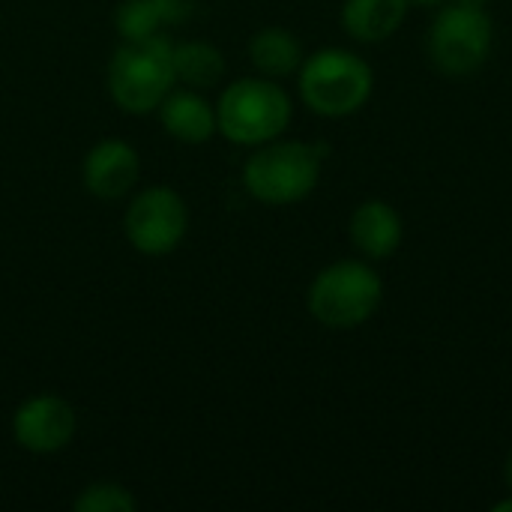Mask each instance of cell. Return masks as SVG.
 Masks as SVG:
<instances>
[{
	"mask_svg": "<svg viewBox=\"0 0 512 512\" xmlns=\"http://www.w3.org/2000/svg\"><path fill=\"white\" fill-rule=\"evenodd\" d=\"M324 147L294 138H273L252 147L243 165V186L249 195L270 207H288L309 198L321 180Z\"/></svg>",
	"mask_w": 512,
	"mask_h": 512,
	"instance_id": "6da1fadb",
	"label": "cell"
},
{
	"mask_svg": "<svg viewBox=\"0 0 512 512\" xmlns=\"http://www.w3.org/2000/svg\"><path fill=\"white\" fill-rule=\"evenodd\" d=\"M384 303V282L366 258H342L318 270L309 285V315L327 330H357Z\"/></svg>",
	"mask_w": 512,
	"mask_h": 512,
	"instance_id": "7a4b0ae2",
	"label": "cell"
},
{
	"mask_svg": "<svg viewBox=\"0 0 512 512\" xmlns=\"http://www.w3.org/2000/svg\"><path fill=\"white\" fill-rule=\"evenodd\" d=\"M294 105L276 78L252 75L231 81L216 102L219 132L240 147H261L291 126Z\"/></svg>",
	"mask_w": 512,
	"mask_h": 512,
	"instance_id": "3957f363",
	"label": "cell"
},
{
	"mask_svg": "<svg viewBox=\"0 0 512 512\" xmlns=\"http://www.w3.org/2000/svg\"><path fill=\"white\" fill-rule=\"evenodd\" d=\"M297 75L303 105L330 120L357 114L375 90L372 66L348 48H321L309 54Z\"/></svg>",
	"mask_w": 512,
	"mask_h": 512,
	"instance_id": "277c9868",
	"label": "cell"
},
{
	"mask_svg": "<svg viewBox=\"0 0 512 512\" xmlns=\"http://www.w3.org/2000/svg\"><path fill=\"white\" fill-rule=\"evenodd\" d=\"M171 51L174 45L162 33L135 42L123 39L108 63V93L114 105L129 114L159 111L162 99L177 84Z\"/></svg>",
	"mask_w": 512,
	"mask_h": 512,
	"instance_id": "5b68a950",
	"label": "cell"
},
{
	"mask_svg": "<svg viewBox=\"0 0 512 512\" xmlns=\"http://www.w3.org/2000/svg\"><path fill=\"white\" fill-rule=\"evenodd\" d=\"M429 60L447 78L480 72L495 45V24L486 6L444 0L429 24Z\"/></svg>",
	"mask_w": 512,
	"mask_h": 512,
	"instance_id": "8992f818",
	"label": "cell"
},
{
	"mask_svg": "<svg viewBox=\"0 0 512 512\" xmlns=\"http://www.w3.org/2000/svg\"><path fill=\"white\" fill-rule=\"evenodd\" d=\"M123 231L135 252L150 258L171 255L189 231L186 201L180 198V192L168 186H150L129 201Z\"/></svg>",
	"mask_w": 512,
	"mask_h": 512,
	"instance_id": "52a82bcc",
	"label": "cell"
},
{
	"mask_svg": "<svg viewBox=\"0 0 512 512\" xmlns=\"http://www.w3.org/2000/svg\"><path fill=\"white\" fill-rule=\"evenodd\" d=\"M75 429H78L75 408L54 393L27 399L24 405H18L12 417L15 444L36 456H51L66 450L75 438Z\"/></svg>",
	"mask_w": 512,
	"mask_h": 512,
	"instance_id": "ba28073f",
	"label": "cell"
},
{
	"mask_svg": "<svg viewBox=\"0 0 512 512\" xmlns=\"http://www.w3.org/2000/svg\"><path fill=\"white\" fill-rule=\"evenodd\" d=\"M84 186L99 201H120L141 177L138 150L123 138H105L93 144L81 168Z\"/></svg>",
	"mask_w": 512,
	"mask_h": 512,
	"instance_id": "9c48e42d",
	"label": "cell"
},
{
	"mask_svg": "<svg viewBox=\"0 0 512 512\" xmlns=\"http://www.w3.org/2000/svg\"><path fill=\"white\" fill-rule=\"evenodd\" d=\"M348 234H351L354 249L366 261H387L402 246L405 222L393 204H387L381 198H366L354 207L351 222H348Z\"/></svg>",
	"mask_w": 512,
	"mask_h": 512,
	"instance_id": "30bf717a",
	"label": "cell"
},
{
	"mask_svg": "<svg viewBox=\"0 0 512 512\" xmlns=\"http://www.w3.org/2000/svg\"><path fill=\"white\" fill-rule=\"evenodd\" d=\"M162 126L171 138L183 144H204L219 132L216 105L201 96V90H171L159 105Z\"/></svg>",
	"mask_w": 512,
	"mask_h": 512,
	"instance_id": "8fae6325",
	"label": "cell"
},
{
	"mask_svg": "<svg viewBox=\"0 0 512 512\" xmlns=\"http://www.w3.org/2000/svg\"><path fill=\"white\" fill-rule=\"evenodd\" d=\"M411 9V0H345L342 27L351 39L378 45L399 33Z\"/></svg>",
	"mask_w": 512,
	"mask_h": 512,
	"instance_id": "7c38bea8",
	"label": "cell"
},
{
	"mask_svg": "<svg viewBox=\"0 0 512 512\" xmlns=\"http://www.w3.org/2000/svg\"><path fill=\"white\" fill-rule=\"evenodd\" d=\"M249 60L264 78H288L300 72L306 54L303 42L288 27H264L249 42Z\"/></svg>",
	"mask_w": 512,
	"mask_h": 512,
	"instance_id": "4fadbf2b",
	"label": "cell"
},
{
	"mask_svg": "<svg viewBox=\"0 0 512 512\" xmlns=\"http://www.w3.org/2000/svg\"><path fill=\"white\" fill-rule=\"evenodd\" d=\"M174 78L192 90H210L225 78V57L210 42H180L171 51Z\"/></svg>",
	"mask_w": 512,
	"mask_h": 512,
	"instance_id": "5bb4252c",
	"label": "cell"
},
{
	"mask_svg": "<svg viewBox=\"0 0 512 512\" xmlns=\"http://www.w3.org/2000/svg\"><path fill=\"white\" fill-rule=\"evenodd\" d=\"M162 24H165V18H162V9L156 0H123L114 12V27L120 33V39H126V42L156 36Z\"/></svg>",
	"mask_w": 512,
	"mask_h": 512,
	"instance_id": "9a60e30c",
	"label": "cell"
},
{
	"mask_svg": "<svg viewBox=\"0 0 512 512\" xmlns=\"http://www.w3.org/2000/svg\"><path fill=\"white\" fill-rule=\"evenodd\" d=\"M72 507L78 512H135L138 501L120 483H90Z\"/></svg>",
	"mask_w": 512,
	"mask_h": 512,
	"instance_id": "2e32d148",
	"label": "cell"
},
{
	"mask_svg": "<svg viewBox=\"0 0 512 512\" xmlns=\"http://www.w3.org/2000/svg\"><path fill=\"white\" fill-rule=\"evenodd\" d=\"M156 3L162 9L165 24H180V21H186L192 15V9H195L198 0H156Z\"/></svg>",
	"mask_w": 512,
	"mask_h": 512,
	"instance_id": "e0dca14e",
	"label": "cell"
},
{
	"mask_svg": "<svg viewBox=\"0 0 512 512\" xmlns=\"http://www.w3.org/2000/svg\"><path fill=\"white\" fill-rule=\"evenodd\" d=\"M492 510H495V512H512V492L507 495V498L495 501V504H492Z\"/></svg>",
	"mask_w": 512,
	"mask_h": 512,
	"instance_id": "ac0fdd59",
	"label": "cell"
},
{
	"mask_svg": "<svg viewBox=\"0 0 512 512\" xmlns=\"http://www.w3.org/2000/svg\"><path fill=\"white\" fill-rule=\"evenodd\" d=\"M504 483H507V489L512 492V453L507 456V462H504Z\"/></svg>",
	"mask_w": 512,
	"mask_h": 512,
	"instance_id": "d6986e66",
	"label": "cell"
},
{
	"mask_svg": "<svg viewBox=\"0 0 512 512\" xmlns=\"http://www.w3.org/2000/svg\"><path fill=\"white\" fill-rule=\"evenodd\" d=\"M414 3H420V6H441L444 0H411V6H414Z\"/></svg>",
	"mask_w": 512,
	"mask_h": 512,
	"instance_id": "ffe728a7",
	"label": "cell"
},
{
	"mask_svg": "<svg viewBox=\"0 0 512 512\" xmlns=\"http://www.w3.org/2000/svg\"><path fill=\"white\" fill-rule=\"evenodd\" d=\"M459 3H474V6H486L489 0H459Z\"/></svg>",
	"mask_w": 512,
	"mask_h": 512,
	"instance_id": "44dd1931",
	"label": "cell"
}]
</instances>
